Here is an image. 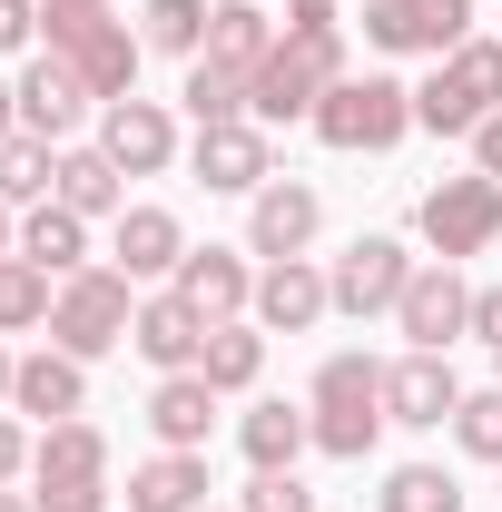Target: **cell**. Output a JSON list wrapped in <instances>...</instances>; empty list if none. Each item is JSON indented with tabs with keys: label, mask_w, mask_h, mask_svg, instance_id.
<instances>
[{
	"label": "cell",
	"mask_w": 502,
	"mask_h": 512,
	"mask_svg": "<svg viewBox=\"0 0 502 512\" xmlns=\"http://www.w3.org/2000/svg\"><path fill=\"white\" fill-rule=\"evenodd\" d=\"M306 414H315V453L325 463H365L384 444V365L375 355H325L306 384Z\"/></svg>",
	"instance_id": "obj_1"
},
{
	"label": "cell",
	"mask_w": 502,
	"mask_h": 512,
	"mask_svg": "<svg viewBox=\"0 0 502 512\" xmlns=\"http://www.w3.org/2000/svg\"><path fill=\"white\" fill-rule=\"evenodd\" d=\"M335 79H345V30H286L247 79V119L256 128H296V119H315V99Z\"/></svg>",
	"instance_id": "obj_2"
},
{
	"label": "cell",
	"mask_w": 502,
	"mask_h": 512,
	"mask_svg": "<svg viewBox=\"0 0 502 512\" xmlns=\"http://www.w3.org/2000/svg\"><path fill=\"white\" fill-rule=\"evenodd\" d=\"M306 128L335 148V158H384V148L414 128V89H404L394 69H365V79L345 69V79L315 99V119H306Z\"/></svg>",
	"instance_id": "obj_3"
},
{
	"label": "cell",
	"mask_w": 502,
	"mask_h": 512,
	"mask_svg": "<svg viewBox=\"0 0 502 512\" xmlns=\"http://www.w3.org/2000/svg\"><path fill=\"white\" fill-rule=\"evenodd\" d=\"M493 109H502V40H483V30L414 79V128H434V138H473Z\"/></svg>",
	"instance_id": "obj_4"
},
{
	"label": "cell",
	"mask_w": 502,
	"mask_h": 512,
	"mask_svg": "<svg viewBox=\"0 0 502 512\" xmlns=\"http://www.w3.org/2000/svg\"><path fill=\"white\" fill-rule=\"evenodd\" d=\"M414 237H424V256H443V266L493 256L502 247V178H483V168L434 178V188L414 197Z\"/></svg>",
	"instance_id": "obj_5"
},
{
	"label": "cell",
	"mask_w": 502,
	"mask_h": 512,
	"mask_svg": "<svg viewBox=\"0 0 502 512\" xmlns=\"http://www.w3.org/2000/svg\"><path fill=\"white\" fill-rule=\"evenodd\" d=\"M30 503H40V512H109V434H99L89 414L40 424V453H30Z\"/></svg>",
	"instance_id": "obj_6"
},
{
	"label": "cell",
	"mask_w": 502,
	"mask_h": 512,
	"mask_svg": "<svg viewBox=\"0 0 502 512\" xmlns=\"http://www.w3.org/2000/svg\"><path fill=\"white\" fill-rule=\"evenodd\" d=\"M128 325H138V286H128L119 266H79L60 276V306H50V345L79 355V365H99V355H119Z\"/></svg>",
	"instance_id": "obj_7"
},
{
	"label": "cell",
	"mask_w": 502,
	"mask_h": 512,
	"mask_svg": "<svg viewBox=\"0 0 502 512\" xmlns=\"http://www.w3.org/2000/svg\"><path fill=\"white\" fill-rule=\"evenodd\" d=\"M414 266H424V256L404 247V237L365 227L355 247L325 266V286H335V316H355V325H365V316H394V306H404V286H414Z\"/></svg>",
	"instance_id": "obj_8"
},
{
	"label": "cell",
	"mask_w": 502,
	"mask_h": 512,
	"mask_svg": "<svg viewBox=\"0 0 502 512\" xmlns=\"http://www.w3.org/2000/svg\"><path fill=\"white\" fill-rule=\"evenodd\" d=\"M394 335H404L414 355H453V345L473 335V286H463V266L424 256L414 286H404V306H394Z\"/></svg>",
	"instance_id": "obj_9"
},
{
	"label": "cell",
	"mask_w": 502,
	"mask_h": 512,
	"mask_svg": "<svg viewBox=\"0 0 502 512\" xmlns=\"http://www.w3.org/2000/svg\"><path fill=\"white\" fill-rule=\"evenodd\" d=\"M365 40L384 60H443L473 40V0H365Z\"/></svg>",
	"instance_id": "obj_10"
},
{
	"label": "cell",
	"mask_w": 502,
	"mask_h": 512,
	"mask_svg": "<svg viewBox=\"0 0 502 512\" xmlns=\"http://www.w3.org/2000/svg\"><path fill=\"white\" fill-rule=\"evenodd\" d=\"M188 178H197V188H217V197H256L266 178H276V148H266V128H256V119H217V128H197V138H188Z\"/></svg>",
	"instance_id": "obj_11"
},
{
	"label": "cell",
	"mask_w": 502,
	"mask_h": 512,
	"mask_svg": "<svg viewBox=\"0 0 502 512\" xmlns=\"http://www.w3.org/2000/svg\"><path fill=\"white\" fill-rule=\"evenodd\" d=\"M315 237H325V197L306 188V178H266V188L247 197V256H306Z\"/></svg>",
	"instance_id": "obj_12"
},
{
	"label": "cell",
	"mask_w": 502,
	"mask_h": 512,
	"mask_svg": "<svg viewBox=\"0 0 502 512\" xmlns=\"http://www.w3.org/2000/svg\"><path fill=\"white\" fill-rule=\"evenodd\" d=\"M453 404H463L453 355H414V345H404V355L384 365V424H404V434H443Z\"/></svg>",
	"instance_id": "obj_13"
},
{
	"label": "cell",
	"mask_w": 502,
	"mask_h": 512,
	"mask_svg": "<svg viewBox=\"0 0 502 512\" xmlns=\"http://www.w3.org/2000/svg\"><path fill=\"white\" fill-rule=\"evenodd\" d=\"M99 148L119 158L128 178H168V168H178V119H168V99H109V109H99Z\"/></svg>",
	"instance_id": "obj_14"
},
{
	"label": "cell",
	"mask_w": 502,
	"mask_h": 512,
	"mask_svg": "<svg viewBox=\"0 0 502 512\" xmlns=\"http://www.w3.org/2000/svg\"><path fill=\"white\" fill-rule=\"evenodd\" d=\"M266 335H306V325L335 316V286H325V266L315 256H276V266H256V306H247Z\"/></svg>",
	"instance_id": "obj_15"
},
{
	"label": "cell",
	"mask_w": 502,
	"mask_h": 512,
	"mask_svg": "<svg viewBox=\"0 0 502 512\" xmlns=\"http://www.w3.org/2000/svg\"><path fill=\"white\" fill-rule=\"evenodd\" d=\"M10 89H20V128H30V138H50V148H69V138H79V119H89V79H79L60 50H40Z\"/></svg>",
	"instance_id": "obj_16"
},
{
	"label": "cell",
	"mask_w": 502,
	"mask_h": 512,
	"mask_svg": "<svg viewBox=\"0 0 502 512\" xmlns=\"http://www.w3.org/2000/svg\"><path fill=\"white\" fill-rule=\"evenodd\" d=\"M128 345H138V365H158V375H197V355H207V316H197L178 286H158V296H138Z\"/></svg>",
	"instance_id": "obj_17"
},
{
	"label": "cell",
	"mask_w": 502,
	"mask_h": 512,
	"mask_svg": "<svg viewBox=\"0 0 502 512\" xmlns=\"http://www.w3.org/2000/svg\"><path fill=\"white\" fill-rule=\"evenodd\" d=\"M178 256H188L178 207H119V217H109V266H119L128 286H158V276H178Z\"/></svg>",
	"instance_id": "obj_18"
},
{
	"label": "cell",
	"mask_w": 502,
	"mask_h": 512,
	"mask_svg": "<svg viewBox=\"0 0 502 512\" xmlns=\"http://www.w3.org/2000/svg\"><path fill=\"white\" fill-rule=\"evenodd\" d=\"M60 60L79 69V79H89V99L109 109V99H138V60H148V40L109 10V20H89L79 40H60Z\"/></svg>",
	"instance_id": "obj_19"
},
{
	"label": "cell",
	"mask_w": 502,
	"mask_h": 512,
	"mask_svg": "<svg viewBox=\"0 0 502 512\" xmlns=\"http://www.w3.org/2000/svg\"><path fill=\"white\" fill-rule=\"evenodd\" d=\"M10 414H20V424H69V414H89V365L60 355V345L20 355V375H10Z\"/></svg>",
	"instance_id": "obj_20"
},
{
	"label": "cell",
	"mask_w": 502,
	"mask_h": 512,
	"mask_svg": "<svg viewBox=\"0 0 502 512\" xmlns=\"http://www.w3.org/2000/svg\"><path fill=\"white\" fill-rule=\"evenodd\" d=\"M168 286H178L207 325H227V316H247V306H256V266H247V247H188Z\"/></svg>",
	"instance_id": "obj_21"
},
{
	"label": "cell",
	"mask_w": 502,
	"mask_h": 512,
	"mask_svg": "<svg viewBox=\"0 0 502 512\" xmlns=\"http://www.w3.org/2000/svg\"><path fill=\"white\" fill-rule=\"evenodd\" d=\"M237 453H247V473H296L315 453V414L286 404V394H266V404H247V424H237Z\"/></svg>",
	"instance_id": "obj_22"
},
{
	"label": "cell",
	"mask_w": 502,
	"mask_h": 512,
	"mask_svg": "<svg viewBox=\"0 0 502 512\" xmlns=\"http://www.w3.org/2000/svg\"><path fill=\"white\" fill-rule=\"evenodd\" d=\"M50 197H60L69 217H119V207H128V168L99 148V138H89V148L69 138V148H60V178H50Z\"/></svg>",
	"instance_id": "obj_23"
},
{
	"label": "cell",
	"mask_w": 502,
	"mask_h": 512,
	"mask_svg": "<svg viewBox=\"0 0 502 512\" xmlns=\"http://www.w3.org/2000/svg\"><path fill=\"white\" fill-rule=\"evenodd\" d=\"M207 424H217V384L207 375H158L148 394V434L168 453H207Z\"/></svg>",
	"instance_id": "obj_24"
},
{
	"label": "cell",
	"mask_w": 502,
	"mask_h": 512,
	"mask_svg": "<svg viewBox=\"0 0 502 512\" xmlns=\"http://www.w3.org/2000/svg\"><path fill=\"white\" fill-rule=\"evenodd\" d=\"M128 512H207V453H148L128 473Z\"/></svg>",
	"instance_id": "obj_25"
},
{
	"label": "cell",
	"mask_w": 502,
	"mask_h": 512,
	"mask_svg": "<svg viewBox=\"0 0 502 512\" xmlns=\"http://www.w3.org/2000/svg\"><path fill=\"white\" fill-rule=\"evenodd\" d=\"M276 40H286V30L266 20V0H217V10H207V50H197V60L247 69V79H256V60H266Z\"/></svg>",
	"instance_id": "obj_26"
},
{
	"label": "cell",
	"mask_w": 502,
	"mask_h": 512,
	"mask_svg": "<svg viewBox=\"0 0 502 512\" xmlns=\"http://www.w3.org/2000/svg\"><path fill=\"white\" fill-rule=\"evenodd\" d=\"M20 256H30L40 276H79V266H89V217H69L60 197L20 207Z\"/></svg>",
	"instance_id": "obj_27"
},
{
	"label": "cell",
	"mask_w": 502,
	"mask_h": 512,
	"mask_svg": "<svg viewBox=\"0 0 502 512\" xmlns=\"http://www.w3.org/2000/svg\"><path fill=\"white\" fill-rule=\"evenodd\" d=\"M197 375L217 384V394H247V384L266 375V325H256V316L207 325V355H197Z\"/></svg>",
	"instance_id": "obj_28"
},
{
	"label": "cell",
	"mask_w": 502,
	"mask_h": 512,
	"mask_svg": "<svg viewBox=\"0 0 502 512\" xmlns=\"http://www.w3.org/2000/svg\"><path fill=\"white\" fill-rule=\"evenodd\" d=\"M60 306V276H40L30 256H0V335H40Z\"/></svg>",
	"instance_id": "obj_29"
},
{
	"label": "cell",
	"mask_w": 502,
	"mask_h": 512,
	"mask_svg": "<svg viewBox=\"0 0 502 512\" xmlns=\"http://www.w3.org/2000/svg\"><path fill=\"white\" fill-rule=\"evenodd\" d=\"M50 178H60V148L30 138V128H10V138H0V197H10V207H40Z\"/></svg>",
	"instance_id": "obj_30"
},
{
	"label": "cell",
	"mask_w": 502,
	"mask_h": 512,
	"mask_svg": "<svg viewBox=\"0 0 502 512\" xmlns=\"http://www.w3.org/2000/svg\"><path fill=\"white\" fill-rule=\"evenodd\" d=\"M178 109H188L197 128H217V119H247V69L188 60V79H178Z\"/></svg>",
	"instance_id": "obj_31"
},
{
	"label": "cell",
	"mask_w": 502,
	"mask_h": 512,
	"mask_svg": "<svg viewBox=\"0 0 502 512\" xmlns=\"http://www.w3.org/2000/svg\"><path fill=\"white\" fill-rule=\"evenodd\" d=\"M375 512H463V483H453L443 463H394L384 493H375Z\"/></svg>",
	"instance_id": "obj_32"
},
{
	"label": "cell",
	"mask_w": 502,
	"mask_h": 512,
	"mask_svg": "<svg viewBox=\"0 0 502 512\" xmlns=\"http://www.w3.org/2000/svg\"><path fill=\"white\" fill-rule=\"evenodd\" d=\"M207 10H217V0H148V10H138V40L168 50V60H197V50H207Z\"/></svg>",
	"instance_id": "obj_33"
},
{
	"label": "cell",
	"mask_w": 502,
	"mask_h": 512,
	"mask_svg": "<svg viewBox=\"0 0 502 512\" xmlns=\"http://www.w3.org/2000/svg\"><path fill=\"white\" fill-rule=\"evenodd\" d=\"M453 444L502 473V384H483V394H463V404H453Z\"/></svg>",
	"instance_id": "obj_34"
},
{
	"label": "cell",
	"mask_w": 502,
	"mask_h": 512,
	"mask_svg": "<svg viewBox=\"0 0 502 512\" xmlns=\"http://www.w3.org/2000/svg\"><path fill=\"white\" fill-rule=\"evenodd\" d=\"M237 512H315V493H306V473H256Z\"/></svg>",
	"instance_id": "obj_35"
},
{
	"label": "cell",
	"mask_w": 502,
	"mask_h": 512,
	"mask_svg": "<svg viewBox=\"0 0 502 512\" xmlns=\"http://www.w3.org/2000/svg\"><path fill=\"white\" fill-rule=\"evenodd\" d=\"M89 20H109V0H40V30H50V50H60V40H79Z\"/></svg>",
	"instance_id": "obj_36"
},
{
	"label": "cell",
	"mask_w": 502,
	"mask_h": 512,
	"mask_svg": "<svg viewBox=\"0 0 502 512\" xmlns=\"http://www.w3.org/2000/svg\"><path fill=\"white\" fill-rule=\"evenodd\" d=\"M30 453H40V434H30L20 414H0V493H10V483L30 473Z\"/></svg>",
	"instance_id": "obj_37"
},
{
	"label": "cell",
	"mask_w": 502,
	"mask_h": 512,
	"mask_svg": "<svg viewBox=\"0 0 502 512\" xmlns=\"http://www.w3.org/2000/svg\"><path fill=\"white\" fill-rule=\"evenodd\" d=\"M40 40V0H0V60Z\"/></svg>",
	"instance_id": "obj_38"
},
{
	"label": "cell",
	"mask_w": 502,
	"mask_h": 512,
	"mask_svg": "<svg viewBox=\"0 0 502 512\" xmlns=\"http://www.w3.org/2000/svg\"><path fill=\"white\" fill-rule=\"evenodd\" d=\"M473 335L502 355V286H473Z\"/></svg>",
	"instance_id": "obj_39"
},
{
	"label": "cell",
	"mask_w": 502,
	"mask_h": 512,
	"mask_svg": "<svg viewBox=\"0 0 502 512\" xmlns=\"http://www.w3.org/2000/svg\"><path fill=\"white\" fill-rule=\"evenodd\" d=\"M335 10H345V0H286V30H345Z\"/></svg>",
	"instance_id": "obj_40"
},
{
	"label": "cell",
	"mask_w": 502,
	"mask_h": 512,
	"mask_svg": "<svg viewBox=\"0 0 502 512\" xmlns=\"http://www.w3.org/2000/svg\"><path fill=\"white\" fill-rule=\"evenodd\" d=\"M473 168H483V178H502V109L473 128Z\"/></svg>",
	"instance_id": "obj_41"
},
{
	"label": "cell",
	"mask_w": 502,
	"mask_h": 512,
	"mask_svg": "<svg viewBox=\"0 0 502 512\" xmlns=\"http://www.w3.org/2000/svg\"><path fill=\"white\" fill-rule=\"evenodd\" d=\"M0 256H20V207L0 197Z\"/></svg>",
	"instance_id": "obj_42"
},
{
	"label": "cell",
	"mask_w": 502,
	"mask_h": 512,
	"mask_svg": "<svg viewBox=\"0 0 502 512\" xmlns=\"http://www.w3.org/2000/svg\"><path fill=\"white\" fill-rule=\"evenodd\" d=\"M10 128H20V89L0 79V138H10Z\"/></svg>",
	"instance_id": "obj_43"
},
{
	"label": "cell",
	"mask_w": 502,
	"mask_h": 512,
	"mask_svg": "<svg viewBox=\"0 0 502 512\" xmlns=\"http://www.w3.org/2000/svg\"><path fill=\"white\" fill-rule=\"evenodd\" d=\"M10 375H20V355H10V335H0V404H10Z\"/></svg>",
	"instance_id": "obj_44"
},
{
	"label": "cell",
	"mask_w": 502,
	"mask_h": 512,
	"mask_svg": "<svg viewBox=\"0 0 502 512\" xmlns=\"http://www.w3.org/2000/svg\"><path fill=\"white\" fill-rule=\"evenodd\" d=\"M0 512H40V503H30V493H0Z\"/></svg>",
	"instance_id": "obj_45"
},
{
	"label": "cell",
	"mask_w": 502,
	"mask_h": 512,
	"mask_svg": "<svg viewBox=\"0 0 502 512\" xmlns=\"http://www.w3.org/2000/svg\"><path fill=\"white\" fill-rule=\"evenodd\" d=\"M207 512H237V503H207Z\"/></svg>",
	"instance_id": "obj_46"
},
{
	"label": "cell",
	"mask_w": 502,
	"mask_h": 512,
	"mask_svg": "<svg viewBox=\"0 0 502 512\" xmlns=\"http://www.w3.org/2000/svg\"><path fill=\"white\" fill-rule=\"evenodd\" d=\"M493 384H502V355H493Z\"/></svg>",
	"instance_id": "obj_47"
}]
</instances>
